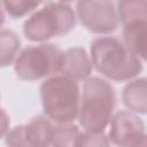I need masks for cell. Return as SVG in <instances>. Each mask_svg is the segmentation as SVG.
Returning <instances> with one entry per match:
<instances>
[{"label":"cell","mask_w":147,"mask_h":147,"mask_svg":"<svg viewBox=\"0 0 147 147\" xmlns=\"http://www.w3.org/2000/svg\"><path fill=\"white\" fill-rule=\"evenodd\" d=\"M3 23H5V14L2 9V3H0V28L3 25Z\"/></svg>","instance_id":"ac0fdd59"},{"label":"cell","mask_w":147,"mask_h":147,"mask_svg":"<svg viewBox=\"0 0 147 147\" xmlns=\"http://www.w3.org/2000/svg\"><path fill=\"white\" fill-rule=\"evenodd\" d=\"M122 42L131 53L144 61L146 59V22H136L125 25Z\"/></svg>","instance_id":"8fae6325"},{"label":"cell","mask_w":147,"mask_h":147,"mask_svg":"<svg viewBox=\"0 0 147 147\" xmlns=\"http://www.w3.org/2000/svg\"><path fill=\"white\" fill-rule=\"evenodd\" d=\"M90 52L92 65L110 80H130L142 71V61L115 37L95 38Z\"/></svg>","instance_id":"6da1fadb"},{"label":"cell","mask_w":147,"mask_h":147,"mask_svg":"<svg viewBox=\"0 0 147 147\" xmlns=\"http://www.w3.org/2000/svg\"><path fill=\"white\" fill-rule=\"evenodd\" d=\"M76 25V15L67 2H47L23 24V33L31 41H47L69 33Z\"/></svg>","instance_id":"277c9868"},{"label":"cell","mask_w":147,"mask_h":147,"mask_svg":"<svg viewBox=\"0 0 147 147\" xmlns=\"http://www.w3.org/2000/svg\"><path fill=\"white\" fill-rule=\"evenodd\" d=\"M21 48L18 34L11 30H0V68L8 67L15 60Z\"/></svg>","instance_id":"4fadbf2b"},{"label":"cell","mask_w":147,"mask_h":147,"mask_svg":"<svg viewBox=\"0 0 147 147\" xmlns=\"http://www.w3.org/2000/svg\"><path fill=\"white\" fill-rule=\"evenodd\" d=\"M133 147H146V138L142 139L138 145H136V146H133Z\"/></svg>","instance_id":"d6986e66"},{"label":"cell","mask_w":147,"mask_h":147,"mask_svg":"<svg viewBox=\"0 0 147 147\" xmlns=\"http://www.w3.org/2000/svg\"><path fill=\"white\" fill-rule=\"evenodd\" d=\"M118 21L125 26L136 22H146L147 20V1H118L117 2Z\"/></svg>","instance_id":"7c38bea8"},{"label":"cell","mask_w":147,"mask_h":147,"mask_svg":"<svg viewBox=\"0 0 147 147\" xmlns=\"http://www.w3.org/2000/svg\"><path fill=\"white\" fill-rule=\"evenodd\" d=\"M116 107V93L107 80L90 77L83 86L79 101V124L88 132H103L109 125Z\"/></svg>","instance_id":"7a4b0ae2"},{"label":"cell","mask_w":147,"mask_h":147,"mask_svg":"<svg viewBox=\"0 0 147 147\" xmlns=\"http://www.w3.org/2000/svg\"><path fill=\"white\" fill-rule=\"evenodd\" d=\"M77 15L88 31L99 34L114 32L119 23L116 7L111 1H78Z\"/></svg>","instance_id":"8992f818"},{"label":"cell","mask_w":147,"mask_h":147,"mask_svg":"<svg viewBox=\"0 0 147 147\" xmlns=\"http://www.w3.org/2000/svg\"><path fill=\"white\" fill-rule=\"evenodd\" d=\"M82 132L75 124H59L54 126L52 147H79Z\"/></svg>","instance_id":"5bb4252c"},{"label":"cell","mask_w":147,"mask_h":147,"mask_svg":"<svg viewBox=\"0 0 147 147\" xmlns=\"http://www.w3.org/2000/svg\"><path fill=\"white\" fill-rule=\"evenodd\" d=\"M64 52L53 44H41L24 48L15 59L14 69L22 80L33 82L62 71Z\"/></svg>","instance_id":"5b68a950"},{"label":"cell","mask_w":147,"mask_h":147,"mask_svg":"<svg viewBox=\"0 0 147 147\" xmlns=\"http://www.w3.org/2000/svg\"><path fill=\"white\" fill-rule=\"evenodd\" d=\"M54 126L44 116L33 117L28 124L18 125L6 134L8 147H49Z\"/></svg>","instance_id":"52a82bcc"},{"label":"cell","mask_w":147,"mask_h":147,"mask_svg":"<svg viewBox=\"0 0 147 147\" xmlns=\"http://www.w3.org/2000/svg\"><path fill=\"white\" fill-rule=\"evenodd\" d=\"M147 80L145 77L131 80L122 91V101L126 108L134 113L146 114L147 110Z\"/></svg>","instance_id":"30bf717a"},{"label":"cell","mask_w":147,"mask_h":147,"mask_svg":"<svg viewBox=\"0 0 147 147\" xmlns=\"http://www.w3.org/2000/svg\"><path fill=\"white\" fill-rule=\"evenodd\" d=\"M40 99L45 115L59 124L71 123L78 117L79 86L63 75L52 76L41 83Z\"/></svg>","instance_id":"3957f363"},{"label":"cell","mask_w":147,"mask_h":147,"mask_svg":"<svg viewBox=\"0 0 147 147\" xmlns=\"http://www.w3.org/2000/svg\"><path fill=\"white\" fill-rule=\"evenodd\" d=\"M8 15L13 18H21L26 14L33 11L40 6V2L32 1H5L2 2Z\"/></svg>","instance_id":"9a60e30c"},{"label":"cell","mask_w":147,"mask_h":147,"mask_svg":"<svg viewBox=\"0 0 147 147\" xmlns=\"http://www.w3.org/2000/svg\"><path fill=\"white\" fill-rule=\"evenodd\" d=\"M9 125H10V119L8 114L0 108V138L5 137L8 131H9Z\"/></svg>","instance_id":"e0dca14e"},{"label":"cell","mask_w":147,"mask_h":147,"mask_svg":"<svg viewBox=\"0 0 147 147\" xmlns=\"http://www.w3.org/2000/svg\"><path fill=\"white\" fill-rule=\"evenodd\" d=\"M109 124L108 139L118 147H133L146 138L145 123L132 111L116 113Z\"/></svg>","instance_id":"ba28073f"},{"label":"cell","mask_w":147,"mask_h":147,"mask_svg":"<svg viewBox=\"0 0 147 147\" xmlns=\"http://www.w3.org/2000/svg\"><path fill=\"white\" fill-rule=\"evenodd\" d=\"M93 65L86 51L82 47H71L64 52V63L61 74L63 76L77 82L86 80L91 72Z\"/></svg>","instance_id":"9c48e42d"},{"label":"cell","mask_w":147,"mask_h":147,"mask_svg":"<svg viewBox=\"0 0 147 147\" xmlns=\"http://www.w3.org/2000/svg\"><path fill=\"white\" fill-rule=\"evenodd\" d=\"M79 147H110V141L103 132L95 133L85 131L80 136Z\"/></svg>","instance_id":"2e32d148"}]
</instances>
